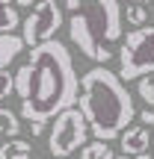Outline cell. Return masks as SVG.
<instances>
[{
	"label": "cell",
	"instance_id": "6da1fadb",
	"mask_svg": "<svg viewBox=\"0 0 154 159\" xmlns=\"http://www.w3.org/2000/svg\"><path fill=\"white\" fill-rule=\"evenodd\" d=\"M15 94L21 97L18 115L27 121H51L65 106L77 103L80 77L68 47L57 35L30 47V59L15 71Z\"/></svg>",
	"mask_w": 154,
	"mask_h": 159
},
{
	"label": "cell",
	"instance_id": "7a4b0ae2",
	"mask_svg": "<svg viewBox=\"0 0 154 159\" xmlns=\"http://www.w3.org/2000/svg\"><path fill=\"white\" fill-rule=\"evenodd\" d=\"M80 112L86 115L89 133L101 142H113L122 136L127 124L133 121V97L127 91L125 80L113 74L110 68H92L80 77L77 89Z\"/></svg>",
	"mask_w": 154,
	"mask_h": 159
},
{
	"label": "cell",
	"instance_id": "3957f363",
	"mask_svg": "<svg viewBox=\"0 0 154 159\" xmlns=\"http://www.w3.org/2000/svg\"><path fill=\"white\" fill-rule=\"evenodd\" d=\"M68 9V41H74L86 59L104 65L113 59L110 41L122 39V6L119 0H65Z\"/></svg>",
	"mask_w": 154,
	"mask_h": 159
},
{
	"label": "cell",
	"instance_id": "277c9868",
	"mask_svg": "<svg viewBox=\"0 0 154 159\" xmlns=\"http://www.w3.org/2000/svg\"><path fill=\"white\" fill-rule=\"evenodd\" d=\"M154 71V27H137L119 47V77L133 83Z\"/></svg>",
	"mask_w": 154,
	"mask_h": 159
},
{
	"label": "cell",
	"instance_id": "5b68a950",
	"mask_svg": "<svg viewBox=\"0 0 154 159\" xmlns=\"http://www.w3.org/2000/svg\"><path fill=\"white\" fill-rule=\"evenodd\" d=\"M53 127L51 136H47V150L51 156H71L74 150H80L86 144V139L92 136L89 124H86V115L74 106H65L59 115H53Z\"/></svg>",
	"mask_w": 154,
	"mask_h": 159
},
{
	"label": "cell",
	"instance_id": "8992f818",
	"mask_svg": "<svg viewBox=\"0 0 154 159\" xmlns=\"http://www.w3.org/2000/svg\"><path fill=\"white\" fill-rule=\"evenodd\" d=\"M21 27H24L21 39L27 47H36L42 41L53 39L62 27V6L57 0H36L30 6V15L21 21Z\"/></svg>",
	"mask_w": 154,
	"mask_h": 159
},
{
	"label": "cell",
	"instance_id": "52a82bcc",
	"mask_svg": "<svg viewBox=\"0 0 154 159\" xmlns=\"http://www.w3.org/2000/svg\"><path fill=\"white\" fill-rule=\"evenodd\" d=\"M119 142H122V153L137 156V153H142V150H148V144H151V130H148V127H131V124H127L125 130H122Z\"/></svg>",
	"mask_w": 154,
	"mask_h": 159
},
{
	"label": "cell",
	"instance_id": "ba28073f",
	"mask_svg": "<svg viewBox=\"0 0 154 159\" xmlns=\"http://www.w3.org/2000/svg\"><path fill=\"white\" fill-rule=\"evenodd\" d=\"M24 39L15 33H0V68H6V65H12L18 56L24 53Z\"/></svg>",
	"mask_w": 154,
	"mask_h": 159
},
{
	"label": "cell",
	"instance_id": "9c48e42d",
	"mask_svg": "<svg viewBox=\"0 0 154 159\" xmlns=\"http://www.w3.org/2000/svg\"><path fill=\"white\" fill-rule=\"evenodd\" d=\"M33 156V144L27 139H9L0 148V159H30Z\"/></svg>",
	"mask_w": 154,
	"mask_h": 159
},
{
	"label": "cell",
	"instance_id": "30bf717a",
	"mask_svg": "<svg viewBox=\"0 0 154 159\" xmlns=\"http://www.w3.org/2000/svg\"><path fill=\"white\" fill-rule=\"evenodd\" d=\"M80 159H116V153L110 150V142L95 139V142H86L80 148Z\"/></svg>",
	"mask_w": 154,
	"mask_h": 159
},
{
	"label": "cell",
	"instance_id": "8fae6325",
	"mask_svg": "<svg viewBox=\"0 0 154 159\" xmlns=\"http://www.w3.org/2000/svg\"><path fill=\"white\" fill-rule=\"evenodd\" d=\"M18 24H21V15H18L15 3L12 0H0V33H12Z\"/></svg>",
	"mask_w": 154,
	"mask_h": 159
},
{
	"label": "cell",
	"instance_id": "7c38bea8",
	"mask_svg": "<svg viewBox=\"0 0 154 159\" xmlns=\"http://www.w3.org/2000/svg\"><path fill=\"white\" fill-rule=\"evenodd\" d=\"M0 136H21V118L6 106H0Z\"/></svg>",
	"mask_w": 154,
	"mask_h": 159
},
{
	"label": "cell",
	"instance_id": "4fadbf2b",
	"mask_svg": "<svg viewBox=\"0 0 154 159\" xmlns=\"http://www.w3.org/2000/svg\"><path fill=\"white\" fill-rule=\"evenodd\" d=\"M137 94L142 97L145 106H154V71L151 74H142L137 80Z\"/></svg>",
	"mask_w": 154,
	"mask_h": 159
},
{
	"label": "cell",
	"instance_id": "5bb4252c",
	"mask_svg": "<svg viewBox=\"0 0 154 159\" xmlns=\"http://www.w3.org/2000/svg\"><path fill=\"white\" fill-rule=\"evenodd\" d=\"M122 18H127V24H131V27H142V24L148 21L145 3H131V6H127V12H122Z\"/></svg>",
	"mask_w": 154,
	"mask_h": 159
},
{
	"label": "cell",
	"instance_id": "9a60e30c",
	"mask_svg": "<svg viewBox=\"0 0 154 159\" xmlns=\"http://www.w3.org/2000/svg\"><path fill=\"white\" fill-rule=\"evenodd\" d=\"M12 91H15V77H12L6 68H0V100H6Z\"/></svg>",
	"mask_w": 154,
	"mask_h": 159
},
{
	"label": "cell",
	"instance_id": "2e32d148",
	"mask_svg": "<svg viewBox=\"0 0 154 159\" xmlns=\"http://www.w3.org/2000/svg\"><path fill=\"white\" fill-rule=\"evenodd\" d=\"M139 121H142V127H154V106H145L139 112Z\"/></svg>",
	"mask_w": 154,
	"mask_h": 159
},
{
	"label": "cell",
	"instance_id": "e0dca14e",
	"mask_svg": "<svg viewBox=\"0 0 154 159\" xmlns=\"http://www.w3.org/2000/svg\"><path fill=\"white\" fill-rule=\"evenodd\" d=\"M30 130H33V136H42L45 133V121H30Z\"/></svg>",
	"mask_w": 154,
	"mask_h": 159
},
{
	"label": "cell",
	"instance_id": "ac0fdd59",
	"mask_svg": "<svg viewBox=\"0 0 154 159\" xmlns=\"http://www.w3.org/2000/svg\"><path fill=\"white\" fill-rule=\"evenodd\" d=\"M36 0H15V6H33Z\"/></svg>",
	"mask_w": 154,
	"mask_h": 159
},
{
	"label": "cell",
	"instance_id": "d6986e66",
	"mask_svg": "<svg viewBox=\"0 0 154 159\" xmlns=\"http://www.w3.org/2000/svg\"><path fill=\"white\" fill-rule=\"evenodd\" d=\"M116 159H131V153H122V156H116Z\"/></svg>",
	"mask_w": 154,
	"mask_h": 159
},
{
	"label": "cell",
	"instance_id": "ffe728a7",
	"mask_svg": "<svg viewBox=\"0 0 154 159\" xmlns=\"http://www.w3.org/2000/svg\"><path fill=\"white\" fill-rule=\"evenodd\" d=\"M131 3H151V0H131Z\"/></svg>",
	"mask_w": 154,
	"mask_h": 159
},
{
	"label": "cell",
	"instance_id": "44dd1931",
	"mask_svg": "<svg viewBox=\"0 0 154 159\" xmlns=\"http://www.w3.org/2000/svg\"><path fill=\"white\" fill-rule=\"evenodd\" d=\"M151 148H154V133H151ZM151 159H154V153H151Z\"/></svg>",
	"mask_w": 154,
	"mask_h": 159
},
{
	"label": "cell",
	"instance_id": "7402d4cb",
	"mask_svg": "<svg viewBox=\"0 0 154 159\" xmlns=\"http://www.w3.org/2000/svg\"><path fill=\"white\" fill-rule=\"evenodd\" d=\"M53 159H68V156H53Z\"/></svg>",
	"mask_w": 154,
	"mask_h": 159
},
{
	"label": "cell",
	"instance_id": "603a6c76",
	"mask_svg": "<svg viewBox=\"0 0 154 159\" xmlns=\"http://www.w3.org/2000/svg\"><path fill=\"white\" fill-rule=\"evenodd\" d=\"M151 12H154V0H151Z\"/></svg>",
	"mask_w": 154,
	"mask_h": 159
}]
</instances>
